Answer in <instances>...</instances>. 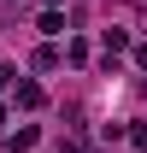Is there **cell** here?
Masks as SVG:
<instances>
[{
  "mask_svg": "<svg viewBox=\"0 0 147 153\" xmlns=\"http://www.w3.org/2000/svg\"><path fill=\"white\" fill-rule=\"evenodd\" d=\"M41 82L36 76H12V106H18V112H41Z\"/></svg>",
  "mask_w": 147,
  "mask_h": 153,
  "instance_id": "cell-1",
  "label": "cell"
},
{
  "mask_svg": "<svg viewBox=\"0 0 147 153\" xmlns=\"http://www.w3.org/2000/svg\"><path fill=\"white\" fill-rule=\"evenodd\" d=\"M36 30H41V36H65V12H59V6H47V12L36 18Z\"/></svg>",
  "mask_w": 147,
  "mask_h": 153,
  "instance_id": "cell-2",
  "label": "cell"
},
{
  "mask_svg": "<svg viewBox=\"0 0 147 153\" xmlns=\"http://www.w3.org/2000/svg\"><path fill=\"white\" fill-rule=\"evenodd\" d=\"M36 141H41V130H36V124H24V130L12 135V153H30V147H36Z\"/></svg>",
  "mask_w": 147,
  "mask_h": 153,
  "instance_id": "cell-3",
  "label": "cell"
},
{
  "mask_svg": "<svg viewBox=\"0 0 147 153\" xmlns=\"http://www.w3.org/2000/svg\"><path fill=\"white\" fill-rule=\"evenodd\" d=\"M30 65H36V71H59V47H36Z\"/></svg>",
  "mask_w": 147,
  "mask_h": 153,
  "instance_id": "cell-4",
  "label": "cell"
},
{
  "mask_svg": "<svg viewBox=\"0 0 147 153\" xmlns=\"http://www.w3.org/2000/svg\"><path fill=\"white\" fill-rule=\"evenodd\" d=\"M100 41H106V59H118V53H124V47H129V30H106V36H100Z\"/></svg>",
  "mask_w": 147,
  "mask_h": 153,
  "instance_id": "cell-5",
  "label": "cell"
},
{
  "mask_svg": "<svg viewBox=\"0 0 147 153\" xmlns=\"http://www.w3.org/2000/svg\"><path fill=\"white\" fill-rule=\"evenodd\" d=\"M124 141H129L135 153H147V124H124Z\"/></svg>",
  "mask_w": 147,
  "mask_h": 153,
  "instance_id": "cell-6",
  "label": "cell"
},
{
  "mask_svg": "<svg viewBox=\"0 0 147 153\" xmlns=\"http://www.w3.org/2000/svg\"><path fill=\"white\" fill-rule=\"evenodd\" d=\"M65 59H71V65H88V41H82V36L65 41Z\"/></svg>",
  "mask_w": 147,
  "mask_h": 153,
  "instance_id": "cell-7",
  "label": "cell"
},
{
  "mask_svg": "<svg viewBox=\"0 0 147 153\" xmlns=\"http://www.w3.org/2000/svg\"><path fill=\"white\" fill-rule=\"evenodd\" d=\"M12 76H18V65H0V88H12Z\"/></svg>",
  "mask_w": 147,
  "mask_h": 153,
  "instance_id": "cell-8",
  "label": "cell"
},
{
  "mask_svg": "<svg viewBox=\"0 0 147 153\" xmlns=\"http://www.w3.org/2000/svg\"><path fill=\"white\" fill-rule=\"evenodd\" d=\"M135 65H141V71H147V47H135Z\"/></svg>",
  "mask_w": 147,
  "mask_h": 153,
  "instance_id": "cell-9",
  "label": "cell"
},
{
  "mask_svg": "<svg viewBox=\"0 0 147 153\" xmlns=\"http://www.w3.org/2000/svg\"><path fill=\"white\" fill-rule=\"evenodd\" d=\"M0 130H6V106H0Z\"/></svg>",
  "mask_w": 147,
  "mask_h": 153,
  "instance_id": "cell-10",
  "label": "cell"
},
{
  "mask_svg": "<svg viewBox=\"0 0 147 153\" xmlns=\"http://www.w3.org/2000/svg\"><path fill=\"white\" fill-rule=\"evenodd\" d=\"M47 6H65V0H47Z\"/></svg>",
  "mask_w": 147,
  "mask_h": 153,
  "instance_id": "cell-11",
  "label": "cell"
}]
</instances>
